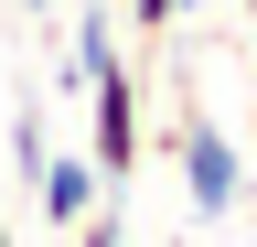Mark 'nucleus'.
Here are the masks:
<instances>
[{"label":"nucleus","instance_id":"nucleus-1","mask_svg":"<svg viewBox=\"0 0 257 247\" xmlns=\"http://www.w3.org/2000/svg\"><path fill=\"white\" fill-rule=\"evenodd\" d=\"M172 161H182V204H193L182 226H225V215L246 204V161H236L225 118H214L204 97H193V86L172 97Z\"/></svg>","mask_w":257,"mask_h":247},{"label":"nucleus","instance_id":"nucleus-2","mask_svg":"<svg viewBox=\"0 0 257 247\" xmlns=\"http://www.w3.org/2000/svg\"><path fill=\"white\" fill-rule=\"evenodd\" d=\"M86 161L107 194H128L150 161V129H140V75H128V54H107V65L86 75Z\"/></svg>","mask_w":257,"mask_h":247},{"label":"nucleus","instance_id":"nucleus-3","mask_svg":"<svg viewBox=\"0 0 257 247\" xmlns=\"http://www.w3.org/2000/svg\"><path fill=\"white\" fill-rule=\"evenodd\" d=\"M96 194H107V183H96V161H86V150H43V172H32V204H43V226H54V236L75 226Z\"/></svg>","mask_w":257,"mask_h":247},{"label":"nucleus","instance_id":"nucleus-4","mask_svg":"<svg viewBox=\"0 0 257 247\" xmlns=\"http://www.w3.org/2000/svg\"><path fill=\"white\" fill-rule=\"evenodd\" d=\"M64 236H75V247H128V226H118V194H96V204H86Z\"/></svg>","mask_w":257,"mask_h":247},{"label":"nucleus","instance_id":"nucleus-5","mask_svg":"<svg viewBox=\"0 0 257 247\" xmlns=\"http://www.w3.org/2000/svg\"><path fill=\"white\" fill-rule=\"evenodd\" d=\"M182 11H204V0H128V22H140V33H182Z\"/></svg>","mask_w":257,"mask_h":247},{"label":"nucleus","instance_id":"nucleus-6","mask_svg":"<svg viewBox=\"0 0 257 247\" xmlns=\"http://www.w3.org/2000/svg\"><path fill=\"white\" fill-rule=\"evenodd\" d=\"M22 11H32V22H43V11H64V0H22Z\"/></svg>","mask_w":257,"mask_h":247},{"label":"nucleus","instance_id":"nucleus-7","mask_svg":"<svg viewBox=\"0 0 257 247\" xmlns=\"http://www.w3.org/2000/svg\"><path fill=\"white\" fill-rule=\"evenodd\" d=\"M172 247H204V226H182V236H172Z\"/></svg>","mask_w":257,"mask_h":247},{"label":"nucleus","instance_id":"nucleus-8","mask_svg":"<svg viewBox=\"0 0 257 247\" xmlns=\"http://www.w3.org/2000/svg\"><path fill=\"white\" fill-rule=\"evenodd\" d=\"M0 247H22V236H11V215H0Z\"/></svg>","mask_w":257,"mask_h":247},{"label":"nucleus","instance_id":"nucleus-9","mask_svg":"<svg viewBox=\"0 0 257 247\" xmlns=\"http://www.w3.org/2000/svg\"><path fill=\"white\" fill-rule=\"evenodd\" d=\"M236 11H246V33H257V0H236Z\"/></svg>","mask_w":257,"mask_h":247}]
</instances>
